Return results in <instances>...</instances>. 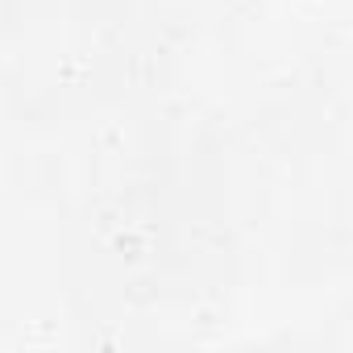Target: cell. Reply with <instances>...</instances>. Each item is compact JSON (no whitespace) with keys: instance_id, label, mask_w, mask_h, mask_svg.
Returning <instances> with one entry per match:
<instances>
[]
</instances>
